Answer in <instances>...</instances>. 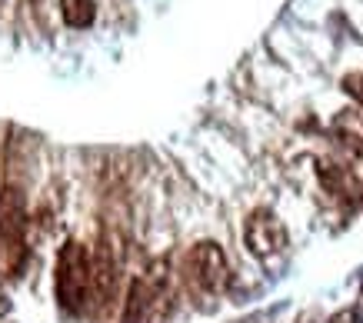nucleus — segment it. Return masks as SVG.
<instances>
[{
	"label": "nucleus",
	"instance_id": "nucleus-1",
	"mask_svg": "<svg viewBox=\"0 0 363 323\" xmlns=\"http://www.w3.org/2000/svg\"><path fill=\"white\" fill-rule=\"evenodd\" d=\"M54 293L60 310L70 317H80L90 307V250L74 237L64 240L60 254H57Z\"/></svg>",
	"mask_w": 363,
	"mask_h": 323
},
{
	"label": "nucleus",
	"instance_id": "nucleus-6",
	"mask_svg": "<svg viewBox=\"0 0 363 323\" xmlns=\"http://www.w3.org/2000/svg\"><path fill=\"white\" fill-rule=\"evenodd\" d=\"M343 90H347L353 101L363 107V74H350V77H343Z\"/></svg>",
	"mask_w": 363,
	"mask_h": 323
},
{
	"label": "nucleus",
	"instance_id": "nucleus-5",
	"mask_svg": "<svg viewBox=\"0 0 363 323\" xmlns=\"http://www.w3.org/2000/svg\"><path fill=\"white\" fill-rule=\"evenodd\" d=\"M60 17H64L67 27L84 30V27H90V23H94L97 7H94V0H60Z\"/></svg>",
	"mask_w": 363,
	"mask_h": 323
},
{
	"label": "nucleus",
	"instance_id": "nucleus-4",
	"mask_svg": "<svg viewBox=\"0 0 363 323\" xmlns=\"http://www.w3.org/2000/svg\"><path fill=\"white\" fill-rule=\"evenodd\" d=\"M243 244L260 260L280 254L286 246V230H284V223H280V217L274 210H264V207L253 210L247 217V223H243Z\"/></svg>",
	"mask_w": 363,
	"mask_h": 323
},
{
	"label": "nucleus",
	"instance_id": "nucleus-2",
	"mask_svg": "<svg viewBox=\"0 0 363 323\" xmlns=\"http://www.w3.org/2000/svg\"><path fill=\"white\" fill-rule=\"evenodd\" d=\"M123 267V246L111 234H104L90 254V307L104 310L107 303L117 297V283H121Z\"/></svg>",
	"mask_w": 363,
	"mask_h": 323
},
{
	"label": "nucleus",
	"instance_id": "nucleus-3",
	"mask_svg": "<svg viewBox=\"0 0 363 323\" xmlns=\"http://www.w3.org/2000/svg\"><path fill=\"white\" fill-rule=\"evenodd\" d=\"M187 270L194 283L200 290H207V293H223L227 283H230V264H227V254H223L220 244H213V240H200L194 244L187 256Z\"/></svg>",
	"mask_w": 363,
	"mask_h": 323
},
{
	"label": "nucleus",
	"instance_id": "nucleus-7",
	"mask_svg": "<svg viewBox=\"0 0 363 323\" xmlns=\"http://www.w3.org/2000/svg\"><path fill=\"white\" fill-rule=\"evenodd\" d=\"M330 323H357V313H353V310H340Z\"/></svg>",
	"mask_w": 363,
	"mask_h": 323
}]
</instances>
